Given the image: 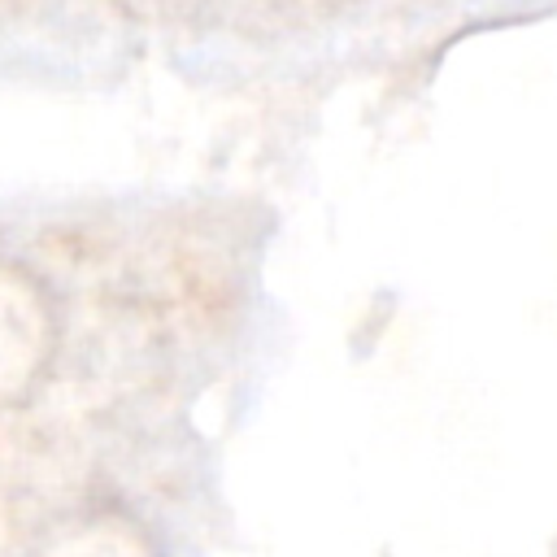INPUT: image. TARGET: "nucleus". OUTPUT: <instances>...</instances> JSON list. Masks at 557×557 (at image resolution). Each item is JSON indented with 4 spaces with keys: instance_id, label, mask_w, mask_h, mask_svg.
Returning a JSON list of instances; mask_svg holds the SVG:
<instances>
[]
</instances>
